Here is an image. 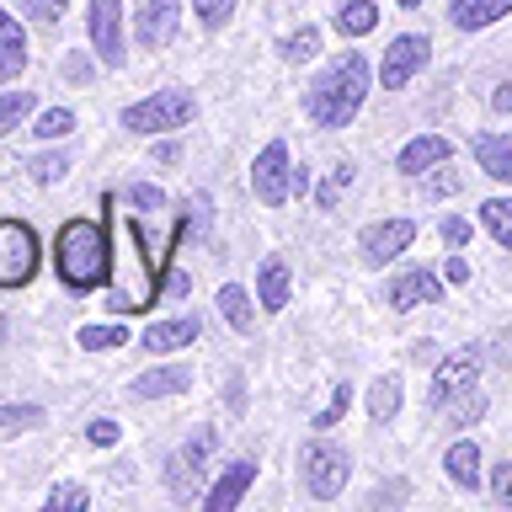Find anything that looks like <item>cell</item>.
I'll use <instances>...</instances> for the list:
<instances>
[{
    "label": "cell",
    "mask_w": 512,
    "mask_h": 512,
    "mask_svg": "<svg viewBox=\"0 0 512 512\" xmlns=\"http://www.w3.org/2000/svg\"><path fill=\"white\" fill-rule=\"evenodd\" d=\"M374 86V70H368V59L358 48H347L342 59H331L326 70L315 75V86L304 91V112H310L315 128H347L358 118L363 96Z\"/></svg>",
    "instance_id": "cell-1"
},
{
    "label": "cell",
    "mask_w": 512,
    "mask_h": 512,
    "mask_svg": "<svg viewBox=\"0 0 512 512\" xmlns=\"http://www.w3.org/2000/svg\"><path fill=\"white\" fill-rule=\"evenodd\" d=\"M54 267L70 288H102L112 272V246H107V224L96 219H70L54 235Z\"/></svg>",
    "instance_id": "cell-2"
},
{
    "label": "cell",
    "mask_w": 512,
    "mask_h": 512,
    "mask_svg": "<svg viewBox=\"0 0 512 512\" xmlns=\"http://www.w3.org/2000/svg\"><path fill=\"white\" fill-rule=\"evenodd\" d=\"M118 240H123V278H118V288H112V310L118 315H134V310H150L155 304V272H150V262H144V240H139V230L128 219H118Z\"/></svg>",
    "instance_id": "cell-3"
},
{
    "label": "cell",
    "mask_w": 512,
    "mask_h": 512,
    "mask_svg": "<svg viewBox=\"0 0 512 512\" xmlns=\"http://www.w3.org/2000/svg\"><path fill=\"white\" fill-rule=\"evenodd\" d=\"M198 118V96L187 86H166L155 96H144V102L123 107V128L128 134H166V128H187Z\"/></svg>",
    "instance_id": "cell-4"
},
{
    "label": "cell",
    "mask_w": 512,
    "mask_h": 512,
    "mask_svg": "<svg viewBox=\"0 0 512 512\" xmlns=\"http://www.w3.org/2000/svg\"><path fill=\"white\" fill-rule=\"evenodd\" d=\"M299 475H304V491H310L315 502H331V496H342L347 475H352V454L326 443V438H310L299 454Z\"/></svg>",
    "instance_id": "cell-5"
},
{
    "label": "cell",
    "mask_w": 512,
    "mask_h": 512,
    "mask_svg": "<svg viewBox=\"0 0 512 512\" xmlns=\"http://www.w3.org/2000/svg\"><path fill=\"white\" fill-rule=\"evenodd\" d=\"M214 448H219V432H214V427H198V432H192V438L171 454V464H166V491H171V502H192V496H198Z\"/></svg>",
    "instance_id": "cell-6"
},
{
    "label": "cell",
    "mask_w": 512,
    "mask_h": 512,
    "mask_svg": "<svg viewBox=\"0 0 512 512\" xmlns=\"http://www.w3.org/2000/svg\"><path fill=\"white\" fill-rule=\"evenodd\" d=\"M38 235L22 219H0V288H22L38 278Z\"/></svg>",
    "instance_id": "cell-7"
},
{
    "label": "cell",
    "mask_w": 512,
    "mask_h": 512,
    "mask_svg": "<svg viewBox=\"0 0 512 512\" xmlns=\"http://www.w3.org/2000/svg\"><path fill=\"white\" fill-rule=\"evenodd\" d=\"M251 192H256V203H267V208H283L294 198V160H288L283 139L262 144V155L251 160Z\"/></svg>",
    "instance_id": "cell-8"
},
{
    "label": "cell",
    "mask_w": 512,
    "mask_h": 512,
    "mask_svg": "<svg viewBox=\"0 0 512 512\" xmlns=\"http://www.w3.org/2000/svg\"><path fill=\"white\" fill-rule=\"evenodd\" d=\"M480 363H486V352H480V347H459V352H448V358L438 363V374H432V384H427V406H432V411H443L454 395L475 390Z\"/></svg>",
    "instance_id": "cell-9"
},
{
    "label": "cell",
    "mask_w": 512,
    "mask_h": 512,
    "mask_svg": "<svg viewBox=\"0 0 512 512\" xmlns=\"http://www.w3.org/2000/svg\"><path fill=\"white\" fill-rule=\"evenodd\" d=\"M427 59H432V38H427V32H400V38L384 48V64H379L384 91L411 86V75H416V70H427Z\"/></svg>",
    "instance_id": "cell-10"
},
{
    "label": "cell",
    "mask_w": 512,
    "mask_h": 512,
    "mask_svg": "<svg viewBox=\"0 0 512 512\" xmlns=\"http://www.w3.org/2000/svg\"><path fill=\"white\" fill-rule=\"evenodd\" d=\"M86 32H91L96 59H102L107 70H118V64L128 59V48H123V0H91Z\"/></svg>",
    "instance_id": "cell-11"
},
{
    "label": "cell",
    "mask_w": 512,
    "mask_h": 512,
    "mask_svg": "<svg viewBox=\"0 0 512 512\" xmlns=\"http://www.w3.org/2000/svg\"><path fill=\"white\" fill-rule=\"evenodd\" d=\"M411 240H416L411 219H379V224H368V230L358 235V251H363L368 267H384V262H395V256H406Z\"/></svg>",
    "instance_id": "cell-12"
},
{
    "label": "cell",
    "mask_w": 512,
    "mask_h": 512,
    "mask_svg": "<svg viewBox=\"0 0 512 512\" xmlns=\"http://www.w3.org/2000/svg\"><path fill=\"white\" fill-rule=\"evenodd\" d=\"M384 299H390V310H416V304H432V299H443V278L438 272H427V267H411V272H400V278L384 288Z\"/></svg>",
    "instance_id": "cell-13"
},
{
    "label": "cell",
    "mask_w": 512,
    "mask_h": 512,
    "mask_svg": "<svg viewBox=\"0 0 512 512\" xmlns=\"http://www.w3.org/2000/svg\"><path fill=\"white\" fill-rule=\"evenodd\" d=\"M176 27H182V0H144L139 6V43H171Z\"/></svg>",
    "instance_id": "cell-14"
},
{
    "label": "cell",
    "mask_w": 512,
    "mask_h": 512,
    "mask_svg": "<svg viewBox=\"0 0 512 512\" xmlns=\"http://www.w3.org/2000/svg\"><path fill=\"white\" fill-rule=\"evenodd\" d=\"M448 155H454V139H443V134H416L406 150L395 155V171H400V176H422L427 166H443Z\"/></svg>",
    "instance_id": "cell-15"
},
{
    "label": "cell",
    "mask_w": 512,
    "mask_h": 512,
    "mask_svg": "<svg viewBox=\"0 0 512 512\" xmlns=\"http://www.w3.org/2000/svg\"><path fill=\"white\" fill-rule=\"evenodd\" d=\"M443 475L470 496L480 491V448H475V438H454L443 448Z\"/></svg>",
    "instance_id": "cell-16"
},
{
    "label": "cell",
    "mask_w": 512,
    "mask_h": 512,
    "mask_svg": "<svg viewBox=\"0 0 512 512\" xmlns=\"http://www.w3.org/2000/svg\"><path fill=\"white\" fill-rule=\"evenodd\" d=\"M251 480H256V464H251V459H235L230 470H224L214 486H208V512H230V507H240V496L251 491Z\"/></svg>",
    "instance_id": "cell-17"
},
{
    "label": "cell",
    "mask_w": 512,
    "mask_h": 512,
    "mask_svg": "<svg viewBox=\"0 0 512 512\" xmlns=\"http://www.w3.org/2000/svg\"><path fill=\"white\" fill-rule=\"evenodd\" d=\"M27 70V32L11 11H0V86Z\"/></svg>",
    "instance_id": "cell-18"
},
{
    "label": "cell",
    "mask_w": 512,
    "mask_h": 512,
    "mask_svg": "<svg viewBox=\"0 0 512 512\" xmlns=\"http://www.w3.org/2000/svg\"><path fill=\"white\" fill-rule=\"evenodd\" d=\"M502 16H512V0H454L448 6V22L459 32H480V27L502 22Z\"/></svg>",
    "instance_id": "cell-19"
},
{
    "label": "cell",
    "mask_w": 512,
    "mask_h": 512,
    "mask_svg": "<svg viewBox=\"0 0 512 512\" xmlns=\"http://www.w3.org/2000/svg\"><path fill=\"white\" fill-rule=\"evenodd\" d=\"M470 155H475V166L496 176V182H512V139L502 134H475L470 139Z\"/></svg>",
    "instance_id": "cell-20"
},
{
    "label": "cell",
    "mask_w": 512,
    "mask_h": 512,
    "mask_svg": "<svg viewBox=\"0 0 512 512\" xmlns=\"http://www.w3.org/2000/svg\"><path fill=\"white\" fill-rule=\"evenodd\" d=\"M256 299H262L267 315H278L288 304V262L283 256H267L262 262V272H256Z\"/></svg>",
    "instance_id": "cell-21"
},
{
    "label": "cell",
    "mask_w": 512,
    "mask_h": 512,
    "mask_svg": "<svg viewBox=\"0 0 512 512\" xmlns=\"http://www.w3.org/2000/svg\"><path fill=\"white\" fill-rule=\"evenodd\" d=\"M139 342L150 347V352H176V347H192V342H198V320H192V315H182V320H160V326H150V331L139 336Z\"/></svg>",
    "instance_id": "cell-22"
},
{
    "label": "cell",
    "mask_w": 512,
    "mask_h": 512,
    "mask_svg": "<svg viewBox=\"0 0 512 512\" xmlns=\"http://www.w3.org/2000/svg\"><path fill=\"white\" fill-rule=\"evenodd\" d=\"M187 384H192L187 368H150V374H139L128 390H134L139 400H160V395H182Z\"/></svg>",
    "instance_id": "cell-23"
},
{
    "label": "cell",
    "mask_w": 512,
    "mask_h": 512,
    "mask_svg": "<svg viewBox=\"0 0 512 512\" xmlns=\"http://www.w3.org/2000/svg\"><path fill=\"white\" fill-rule=\"evenodd\" d=\"M331 27L342 32V38H363V32L379 27V6H374V0H342L336 16H331Z\"/></svg>",
    "instance_id": "cell-24"
},
{
    "label": "cell",
    "mask_w": 512,
    "mask_h": 512,
    "mask_svg": "<svg viewBox=\"0 0 512 512\" xmlns=\"http://www.w3.org/2000/svg\"><path fill=\"white\" fill-rule=\"evenodd\" d=\"M219 310H224V320H230L235 331H256V304H251V294L240 283L219 288Z\"/></svg>",
    "instance_id": "cell-25"
},
{
    "label": "cell",
    "mask_w": 512,
    "mask_h": 512,
    "mask_svg": "<svg viewBox=\"0 0 512 512\" xmlns=\"http://www.w3.org/2000/svg\"><path fill=\"white\" fill-rule=\"evenodd\" d=\"M480 224L496 235V246L512 251V198H486L480 203Z\"/></svg>",
    "instance_id": "cell-26"
},
{
    "label": "cell",
    "mask_w": 512,
    "mask_h": 512,
    "mask_svg": "<svg viewBox=\"0 0 512 512\" xmlns=\"http://www.w3.org/2000/svg\"><path fill=\"white\" fill-rule=\"evenodd\" d=\"M395 411H400V374H384V379H374V390H368V416H374V422H390Z\"/></svg>",
    "instance_id": "cell-27"
},
{
    "label": "cell",
    "mask_w": 512,
    "mask_h": 512,
    "mask_svg": "<svg viewBox=\"0 0 512 512\" xmlns=\"http://www.w3.org/2000/svg\"><path fill=\"white\" fill-rule=\"evenodd\" d=\"M443 416H448V427H475L480 416H486V395L480 390H464V395H454L443 406Z\"/></svg>",
    "instance_id": "cell-28"
},
{
    "label": "cell",
    "mask_w": 512,
    "mask_h": 512,
    "mask_svg": "<svg viewBox=\"0 0 512 512\" xmlns=\"http://www.w3.org/2000/svg\"><path fill=\"white\" fill-rule=\"evenodd\" d=\"M75 342L86 347V352H112V347L128 342V331H123V326H80Z\"/></svg>",
    "instance_id": "cell-29"
},
{
    "label": "cell",
    "mask_w": 512,
    "mask_h": 512,
    "mask_svg": "<svg viewBox=\"0 0 512 512\" xmlns=\"http://www.w3.org/2000/svg\"><path fill=\"white\" fill-rule=\"evenodd\" d=\"M32 107H38V96H32V91H11V96H0V134H11V128L22 123Z\"/></svg>",
    "instance_id": "cell-30"
},
{
    "label": "cell",
    "mask_w": 512,
    "mask_h": 512,
    "mask_svg": "<svg viewBox=\"0 0 512 512\" xmlns=\"http://www.w3.org/2000/svg\"><path fill=\"white\" fill-rule=\"evenodd\" d=\"M315 48H320V32H315V27H299V32H288V38L278 43V54H283L288 64H299V59H310Z\"/></svg>",
    "instance_id": "cell-31"
},
{
    "label": "cell",
    "mask_w": 512,
    "mask_h": 512,
    "mask_svg": "<svg viewBox=\"0 0 512 512\" xmlns=\"http://www.w3.org/2000/svg\"><path fill=\"white\" fill-rule=\"evenodd\" d=\"M70 128H75V112L70 107H48L43 118L32 123V134H38V139H64Z\"/></svg>",
    "instance_id": "cell-32"
},
{
    "label": "cell",
    "mask_w": 512,
    "mask_h": 512,
    "mask_svg": "<svg viewBox=\"0 0 512 512\" xmlns=\"http://www.w3.org/2000/svg\"><path fill=\"white\" fill-rule=\"evenodd\" d=\"M347 406H352V384H336V390H331V406L320 411L310 427H315V432H331V427H336V422H342V416H347Z\"/></svg>",
    "instance_id": "cell-33"
},
{
    "label": "cell",
    "mask_w": 512,
    "mask_h": 512,
    "mask_svg": "<svg viewBox=\"0 0 512 512\" xmlns=\"http://www.w3.org/2000/svg\"><path fill=\"white\" fill-rule=\"evenodd\" d=\"M43 427V406H0V432H27Z\"/></svg>",
    "instance_id": "cell-34"
},
{
    "label": "cell",
    "mask_w": 512,
    "mask_h": 512,
    "mask_svg": "<svg viewBox=\"0 0 512 512\" xmlns=\"http://www.w3.org/2000/svg\"><path fill=\"white\" fill-rule=\"evenodd\" d=\"M192 11H198V22H203L208 32H219V27L235 16V0H192Z\"/></svg>",
    "instance_id": "cell-35"
},
{
    "label": "cell",
    "mask_w": 512,
    "mask_h": 512,
    "mask_svg": "<svg viewBox=\"0 0 512 512\" xmlns=\"http://www.w3.org/2000/svg\"><path fill=\"white\" fill-rule=\"evenodd\" d=\"M64 6H70V0H16V11H22V16H32V22H59V16H64Z\"/></svg>",
    "instance_id": "cell-36"
},
{
    "label": "cell",
    "mask_w": 512,
    "mask_h": 512,
    "mask_svg": "<svg viewBox=\"0 0 512 512\" xmlns=\"http://www.w3.org/2000/svg\"><path fill=\"white\" fill-rule=\"evenodd\" d=\"M347 187H352V166L342 160V166H336V171L326 176V187H320V208H336V198H342Z\"/></svg>",
    "instance_id": "cell-37"
},
{
    "label": "cell",
    "mask_w": 512,
    "mask_h": 512,
    "mask_svg": "<svg viewBox=\"0 0 512 512\" xmlns=\"http://www.w3.org/2000/svg\"><path fill=\"white\" fill-rule=\"evenodd\" d=\"M64 507H91L86 486H54L48 491V512H64Z\"/></svg>",
    "instance_id": "cell-38"
},
{
    "label": "cell",
    "mask_w": 512,
    "mask_h": 512,
    "mask_svg": "<svg viewBox=\"0 0 512 512\" xmlns=\"http://www.w3.org/2000/svg\"><path fill=\"white\" fill-rule=\"evenodd\" d=\"M128 203L144 208V214H160V208H166V192L150 187V182H139V187H128Z\"/></svg>",
    "instance_id": "cell-39"
},
{
    "label": "cell",
    "mask_w": 512,
    "mask_h": 512,
    "mask_svg": "<svg viewBox=\"0 0 512 512\" xmlns=\"http://www.w3.org/2000/svg\"><path fill=\"white\" fill-rule=\"evenodd\" d=\"M64 171H70V155H38L32 160V176H38V182H59Z\"/></svg>",
    "instance_id": "cell-40"
},
{
    "label": "cell",
    "mask_w": 512,
    "mask_h": 512,
    "mask_svg": "<svg viewBox=\"0 0 512 512\" xmlns=\"http://www.w3.org/2000/svg\"><path fill=\"white\" fill-rule=\"evenodd\" d=\"M86 438H91L96 448H112V443L123 438V432H118V422H112V416H96V422L86 427Z\"/></svg>",
    "instance_id": "cell-41"
},
{
    "label": "cell",
    "mask_w": 512,
    "mask_h": 512,
    "mask_svg": "<svg viewBox=\"0 0 512 512\" xmlns=\"http://www.w3.org/2000/svg\"><path fill=\"white\" fill-rule=\"evenodd\" d=\"M491 496H496L502 507H512V459H507V464H496V470H491Z\"/></svg>",
    "instance_id": "cell-42"
},
{
    "label": "cell",
    "mask_w": 512,
    "mask_h": 512,
    "mask_svg": "<svg viewBox=\"0 0 512 512\" xmlns=\"http://www.w3.org/2000/svg\"><path fill=\"white\" fill-rule=\"evenodd\" d=\"M438 235L448 240V246H470V219H459V214H448L438 224Z\"/></svg>",
    "instance_id": "cell-43"
},
{
    "label": "cell",
    "mask_w": 512,
    "mask_h": 512,
    "mask_svg": "<svg viewBox=\"0 0 512 512\" xmlns=\"http://www.w3.org/2000/svg\"><path fill=\"white\" fill-rule=\"evenodd\" d=\"M64 80H70V86H91V59L70 54V59H64Z\"/></svg>",
    "instance_id": "cell-44"
},
{
    "label": "cell",
    "mask_w": 512,
    "mask_h": 512,
    "mask_svg": "<svg viewBox=\"0 0 512 512\" xmlns=\"http://www.w3.org/2000/svg\"><path fill=\"white\" fill-rule=\"evenodd\" d=\"M443 283H470V262H464V256H448V262H443Z\"/></svg>",
    "instance_id": "cell-45"
},
{
    "label": "cell",
    "mask_w": 512,
    "mask_h": 512,
    "mask_svg": "<svg viewBox=\"0 0 512 512\" xmlns=\"http://www.w3.org/2000/svg\"><path fill=\"white\" fill-rule=\"evenodd\" d=\"M432 192H438V198H448V192H459V171H443V176H432Z\"/></svg>",
    "instance_id": "cell-46"
},
{
    "label": "cell",
    "mask_w": 512,
    "mask_h": 512,
    "mask_svg": "<svg viewBox=\"0 0 512 512\" xmlns=\"http://www.w3.org/2000/svg\"><path fill=\"white\" fill-rule=\"evenodd\" d=\"M155 160L160 166H176V160H182V144H155Z\"/></svg>",
    "instance_id": "cell-47"
},
{
    "label": "cell",
    "mask_w": 512,
    "mask_h": 512,
    "mask_svg": "<svg viewBox=\"0 0 512 512\" xmlns=\"http://www.w3.org/2000/svg\"><path fill=\"white\" fill-rule=\"evenodd\" d=\"M491 107H496V112H512V86H496V96H491Z\"/></svg>",
    "instance_id": "cell-48"
},
{
    "label": "cell",
    "mask_w": 512,
    "mask_h": 512,
    "mask_svg": "<svg viewBox=\"0 0 512 512\" xmlns=\"http://www.w3.org/2000/svg\"><path fill=\"white\" fill-rule=\"evenodd\" d=\"M166 288H171V294H187V272H171L166 267Z\"/></svg>",
    "instance_id": "cell-49"
},
{
    "label": "cell",
    "mask_w": 512,
    "mask_h": 512,
    "mask_svg": "<svg viewBox=\"0 0 512 512\" xmlns=\"http://www.w3.org/2000/svg\"><path fill=\"white\" fill-rule=\"evenodd\" d=\"M395 6H400V11H416V6H422V0H395Z\"/></svg>",
    "instance_id": "cell-50"
},
{
    "label": "cell",
    "mask_w": 512,
    "mask_h": 512,
    "mask_svg": "<svg viewBox=\"0 0 512 512\" xmlns=\"http://www.w3.org/2000/svg\"><path fill=\"white\" fill-rule=\"evenodd\" d=\"M0 336H6V315H0Z\"/></svg>",
    "instance_id": "cell-51"
}]
</instances>
